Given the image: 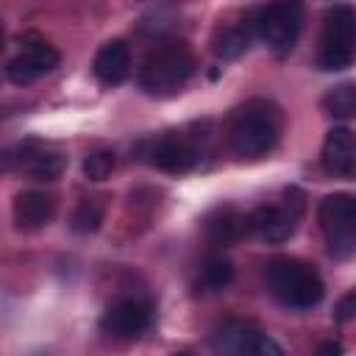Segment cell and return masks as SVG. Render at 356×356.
Instances as JSON below:
<instances>
[{
	"mask_svg": "<svg viewBox=\"0 0 356 356\" xmlns=\"http://www.w3.org/2000/svg\"><path fill=\"white\" fill-rule=\"evenodd\" d=\"M195 75V56L186 42H161L139 67V86L150 97H175Z\"/></svg>",
	"mask_w": 356,
	"mask_h": 356,
	"instance_id": "obj_1",
	"label": "cell"
},
{
	"mask_svg": "<svg viewBox=\"0 0 356 356\" xmlns=\"http://www.w3.org/2000/svg\"><path fill=\"white\" fill-rule=\"evenodd\" d=\"M281 136V114L270 100H248L231 122V147L242 159L267 156Z\"/></svg>",
	"mask_w": 356,
	"mask_h": 356,
	"instance_id": "obj_2",
	"label": "cell"
},
{
	"mask_svg": "<svg viewBox=\"0 0 356 356\" xmlns=\"http://www.w3.org/2000/svg\"><path fill=\"white\" fill-rule=\"evenodd\" d=\"M264 281H267V289L273 292V298L289 309H312L325 295L320 273L312 264L292 259V256L273 259L264 270Z\"/></svg>",
	"mask_w": 356,
	"mask_h": 356,
	"instance_id": "obj_3",
	"label": "cell"
},
{
	"mask_svg": "<svg viewBox=\"0 0 356 356\" xmlns=\"http://www.w3.org/2000/svg\"><path fill=\"white\" fill-rule=\"evenodd\" d=\"M356 61V6L337 3L325 11L317 67L325 72L348 70Z\"/></svg>",
	"mask_w": 356,
	"mask_h": 356,
	"instance_id": "obj_4",
	"label": "cell"
},
{
	"mask_svg": "<svg viewBox=\"0 0 356 356\" xmlns=\"http://www.w3.org/2000/svg\"><path fill=\"white\" fill-rule=\"evenodd\" d=\"M300 28H303L300 0H273L270 6L256 11V36L278 58L292 53V47L298 44Z\"/></svg>",
	"mask_w": 356,
	"mask_h": 356,
	"instance_id": "obj_5",
	"label": "cell"
},
{
	"mask_svg": "<svg viewBox=\"0 0 356 356\" xmlns=\"http://www.w3.org/2000/svg\"><path fill=\"white\" fill-rule=\"evenodd\" d=\"M317 220L328 245V253L337 259H348L356 253V197L353 195H328L320 209Z\"/></svg>",
	"mask_w": 356,
	"mask_h": 356,
	"instance_id": "obj_6",
	"label": "cell"
},
{
	"mask_svg": "<svg viewBox=\"0 0 356 356\" xmlns=\"http://www.w3.org/2000/svg\"><path fill=\"white\" fill-rule=\"evenodd\" d=\"M300 214H303V192L292 186L284 192V203L259 206L256 211L248 214V234H253L270 245H278L295 234Z\"/></svg>",
	"mask_w": 356,
	"mask_h": 356,
	"instance_id": "obj_7",
	"label": "cell"
},
{
	"mask_svg": "<svg viewBox=\"0 0 356 356\" xmlns=\"http://www.w3.org/2000/svg\"><path fill=\"white\" fill-rule=\"evenodd\" d=\"M211 348L217 353H250V356H281V345L253 323L228 320L214 328Z\"/></svg>",
	"mask_w": 356,
	"mask_h": 356,
	"instance_id": "obj_8",
	"label": "cell"
},
{
	"mask_svg": "<svg viewBox=\"0 0 356 356\" xmlns=\"http://www.w3.org/2000/svg\"><path fill=\"white\" fill-rule=\"evenodd\" d=\"M142 159L150 167H159L164 172H189L200 161L197 145L184 134H161L156 139L142 142Z\"/></svg>",
	"mask_w": 356,
	"mask_h": 356,
	"instance_id": "obj_9",
	"label": "cell"
},
{
	"mask_svg": "<svg viewBox=\"0 0 356 356\" xmlns=\"http://www.w3.org/2000/svg\"><path fill=\"white\" fill-rule=\"evenodd\" d=\"M58 61H61V56H58V50L50 42L36 39V36H28L22 42V50L8 61L6 75H8L11 83L22 86V83H31V81L53 72L58 67Z\"/></svg>",
	"mask_w": 356,
	"mask_h": 356,
	"instance_id": "obj_10",
	"label": "cell"
},
{
	"mask_svg": "<svg viewBox=\"0 0 356 356\" xmlns=\"http://www.w3.org/2000/svg\"><path fill=\"white\" fill-rule=\"evenodd\" d=\"M150 320H153V312L147 303L136 298H120L103 312L100 328L114 339H136L150 328Z\"/></svg>",
	"mask_w": 356,
	"mask_h": 356,
	"instance_id": "obj_11",
	"label": "cell"
},
{
	"mask_svg": "<svg viewBox=\"0 0 356 356\" xmlns=\"http://www.w3.org/2000/svg\"><path fill=\"white\" fill-rule=\"evenodd\" d=\"M320 161L325 172L337 178H356V134L348 128H331L323 139Z\"/></svg>",
	"mask_w": 356,
	"mask_h": 356,
	"instance_id": "obj_12",
	"label": "cell"
},
{
	"mask_svg": "<svg viewBox=\"0 0 356 356\" xmlns=\"http://www.w3.org/2000/svg\"><path fill=\"white\" fill-rule=\"evenodd\" d=\"M11 214H14V222L19 231H39L53 220L56 197L42 189H25L14 197Z\"/></svg>",
	"mask_w": 356,
	"mask_h": 356,
	"instance_id": "obj_13",
	"label": "cell"
},
{
	"mask_svg": "<svg viewBox=\"0 0 356 356\" xmlns=\"http://www.w3.org/2000/svg\"><path fill=\"white\" fill-rule=\"evenodd\" d=\"M17 150H19V156H17L19 167H22L31 178H36V181H56V178L64 172V167H67L64 156H61L56 147L42 145V142H36V139L22 142Z\"/></svg>",
	"mask_w": 356,
	"mask_h": 356,
	"instance_id": "obj_14",
	"label": "cell"
},
{
	"mask_svg": "<svg viewBox=\"0 0 356 356\" xmlns=\"http://www.w3.org/2000/svg\"><path fill=\"white\" fill-rule=\"evenodd\" d=\"M92 72L100 83L106 86H117L128 78L131 72V53H128V44L122 39H108L97 53H95V61H92Z\"/></svg>",
	"mask_w": 356,
	"mask_h": 356,
	"instance_id": "obj_15",
	"label": "cell"
},
{
	"mask_svg": "<svg viewBox=\"0 0 356 356\" xmlns=\"http://www.w3.org/2000/svg\"><path fill=\"white\" fill-rule=\"evenodd\" d=\"M253 33H256V11L248 17L245 25H228V28H222V31L211 39V50H214L217 58L231 61V58H236V56H242V53L248 50Z\"/></svg>",
	"mask_w": 356,
	"mask_h": 356,
	"instance_id": "obj_16",
	"label": "cell"
},
{
	"mask_svg": "<svg viewBox=\"0 0 356 356\" xmlns=\"http://www.w3.org/2000/svg\"><path fill=\"white\" fill-rule=\"evenodd\" d=\"M206 234L214 245H231L236 242L242 234H248V217L236 214L231 206L217 209L214 214H209L206 220Z\"/></svg>",
	"mask_w": 356,
	"mask_h": 356,
	"instance_id": "obj_17",
	"label": "cell"
},
{
	"mask_svg": "<svg viewBox=\"0 0 356 356\" xmlns=\"http://www.w3.org/2000/svg\"><path fill=\"white\" fill-rule=\"evenodd\" d=\"M320 106L334 120H353L356 117V81H345V83L331 86L323 95Z\"/></svg>",
	"mask_w": 356,
	"mask_h": 356,
	"instance_id": "obj_18",
	"label": "cell"
},
{
	"mask_svg": "<svg viewBox=\"0 0 356 356\" xmlns=\"http://www.w3.org/2000/svg\"><path fill=\"white\" fill-rule=\"evenodd\" d=\"M231 281H234V264L228 259H222V256L209 259L203 264V270H200V284L206 289H225Z\"/></svg>",
	"mask_w": 356,
	"mask_h": 356,
	"instance_id": "obj_19",
	"label": "cell"
},
{
	"mask_svg": "<svg viewBox=\"0 0 356 356\" xmlns=\"http://www.w3.org/2000/svg\"><path fill=\"white\" fill-rule=\"evenodd\" d=\"M103 222V206L97 200H81L72 211V231L78 234H89V231H97V225Z\"/></svg>",
	"mask_w": 356,
	"mask_h": 356,
	"instance_id": "obj_20",
	"label": "cell"
},
{
	"mask_svg": "<svg viewBox=\"0 0 356 356\" xmlns=\"http://www.w3.org/2000/svg\"><path fill=\"white\" fill-rule=\"evenodd\" d=\"M114 170V153L111 150H95L83 159V175L89 181H106Z\"/></svg>",
	"mask_w": 356,
	"mask_h": 356,
	"instance_id": "obj_21",
	"label": "cell"
},
{
	"mask_svg": "<svg viewBox=\"0 0 356 356\" xmlns=\"http://www.w3.org/2000/svg\"><path fill=\"white\" fill-rule=\"evenodd\" d=\"M334 317H337L339 323L356 320V289H350L348 295L339 298V303H337V309H334Z\"/></svg>",
	"mask_w": 356,
	"mask_h": 356,
	"instance_id": "obj_22",
	"label": "cell"
},
{
	"mask_svg": "<svg viewBox=\"0 0 356 356\" xmlns=\"http://www.w3.org/2000/svg\"><path fill=\"white\" fill-rule=\"evenodd\" d=\"M339 350H342V345H339V342H328V345H323V348H320V353H339Z\"/></svg>",
	"mask_w": 356,
	"mask_h": 356,
	"instance_id": "obj_23",
	"label": "cell"
}]
</instances>
